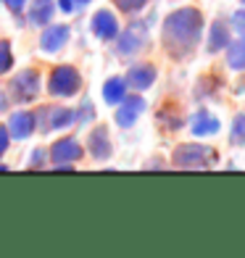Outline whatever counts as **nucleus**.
<instances>
[{"label": "nucleus", "instance_id": "obj_1", "mask_svg": "<svg viewBox=\"0 0 245 258\" xmlns=\"http://www.w3.org/2000/svg\"><path fill=\"white\" fill-rule=\"evenodd\" d=\"M203 29V16L195 8H182L163 21V45L171 55H188Z\"/></svg>", "mask_w": 245, "mask_h": 258}, {"label": "nucleus", "instance_id": "obj_2", "mask_svg": "<svg viewBox=\"0 0 245 258\" xmlns=\"http://www.w3.org/2000/svg\"><path fill=\"white\" fill-rule=\"evenodd\" d=\"M216 163V150L206 145H179L174 150V166L177 169H208Z\"/></svg>", "mask_w": 245, "mask_h": 258}, {"label": "nucleus", "instance_id": "obj_3", "mask_svg": "<svg viewBox=\"0 0 245 258\" xmlns=\"http://www.w3.org/2000/svg\"><path fill=\"white\" fill-rule=\"evenodd\" d=\"M190 126H193V135H201V137L203 135H216L219 132V119L208 111H201V113L193 116Z\"/></svg>", "mask_w": 245, "mask_h": 258}, {"label": "nucleus", "instance_id": "obj_4", "mask_svg": "<svg viewBox=\"0 0 245 258\" xmlns=\"http://www.w3.org/2000/svg\"><path fill=\"white\" fill-rule=\"evenodd\" d=\"M79 87V77L72 72V69H58L53 77V92H61V95H69Z\"/></svg>", "mask_w": 245, "mask_h": 258}, {"label": "nucleus", "instance_id": "obj_5", "mask_svg": "<svg viewBox=\"0 0 245 258\" xmlns=\"http://www.w3.org/2000/svg\"><path fill=\"white\" fill-rule=\"evenodd\" d=\"M153 79H156V69L153 66H135L132 72H130V85L135 90H145L153 85Z\"/></svg>", "mask_w": 245, "mask_h": 258}, {"label": "nucleus", "instance_id": "obj_6", "mask_svg": "<svg viewBox=\"0 0 245 258\" xmlns=\"http://www.w3.org/2000/svg\"><path fill=\"white\" fill-rule=\"evenodd\" d=\"M143 108H145V103L140 100V98H130V100L121 105V111L116 113V121H119L121 126H130L137 116H140V111H143Z\"/></svg>", "mask_w": 245, "mask_h": 258}, {"label": "nucleus", "instance_id": "obj_7", "mask_svg": "<svg viewBox=\"0 0 245 258\" xmlns=\"http://www.w3.org/2000/svg\"><path fill=\"white\" fill-rule=\"evenodd\" d=\"M227 63H229V69H235V72L245 69V37H237L235 42L229 45V50H227Z\"/></svg>", "mask_w": 245, "mask_h": 258}, {"label": "nucleus", "instance_id": "obj_8", "mask_svg": "<svg viewBox=\"0 0 245 258\" xmlns=\"http://www.w3.org/2000/svg\"><path fill=\"white\" fill-rule=\"evenodd\" d=\"M227 40H229V34H227L224 21H216V24L211 27V34H208V50L216 53L221 48H227Z\"/></svg>", "mask_w": 245, "mask_h": 258}, {"label": "nucleus", "instance_id": "obj_9", "mask_svg": "<svg viewBox=\"0 0 245 258\" xmlns=\"http://www.w3.org/2000/svg\"><path fill=\"white\" fill-rule=\"evenodd\" d=\"M92 24H95V32L100 34V37H113L116 34V19L108 14V11H100V14L95 16V21H92Z\"/></svg>", "mask_w": 245, "mask_h": 258}, {"label": "nucleus", "instance_id": "obj_10", "mask_svg": "<svg viewBox=\"0 0 245 258\" xmlns=\"http://www.w3.org/2000/svg\"><path fill=\"white\" fill-rule=\"evenodd\" d=\"M90 148H92V153H95L98 158H106L108 156V140H106V135H103V129H98L95 135H92V140H90Z\"/></svg>", "mask_w": 245, "mask_h": 258}, {"label": "nucleus", "instance_id": "obj_11", "mask_svg": "<svg viewBox=\"0 0 245 258\" xmlns=\"http://www.w3.org/2000/svg\"><path fill=\"white\" fill-rule=\"evenodd\" d=\"M229 143L232 145H245V116H235L232 132H229Z\"/></svg>", "mask_w": 245, "mask_h": 258}, {"label": "nucleus", "instance_id": "obj_12", "mask_svg": "<svg viewBox=\"0 0 245 258\" xmlns=\"http://www.w3.org/2000/svg\"><path fill=\"white\" fill-rule=\"evenodd\" d=\"M124 98V79H111L106 85V100L108 103H119Z\"/></svg>", "mask_w": 245, "mask_h": 258}, {"label": "nucleus", "instance_id": "obj_13", "mask_svg": "<svg viewBox=\"0 0 245 258\" xmlns=\"http://www.w3.org/2000/svg\"><path fill=\"white\" fill-rule=\"evenodd\" d=\"M64 40H66V29H64V27H58V29H53V32L45 34V40H42V42L48 45L50 50H55V48H58V45H61Z\"/></svg>", "mask_w": 245, "mask_h": 258}, {"label": "nucleus", "instance_id": "obj_14", "mask_svg": "<svg viewBox=\"0 0 245 258\" xmlns=\"http://www.w3.org/2000/svg\"><path fill=\"white\" fill-rule=\"evenodd\" d=\"M140 40H143V32H140V29H132V32L127 34L124 40H121V50H124V53H132V50H137Z\"/></svg>", "mask_w": 245, "mask_h": 258}, {"label": "nucleus", "instance_id": "obj_15", "mask_svg": "<svg viewBox=\"0 0 245 258\" xmlns=\"http://www.w3.org/2000/svg\"><path fill=\"white\" fill-rule=\"evenodd\" d=\"M232 24H235V29H237L240 37H245V11H237V14L232 16Z\"/></svg>", "mask_w": 245, "mask_h": 258}, {"label": "nucleus", "instance_id": "obj_16", "mask_svg": "<svg viewBox=\"0 0 245 258\" xmlns=\"http://www.w3.org/2000/svg\"><path fill=\"white\" fill-rule=\"evenodd\" d=\"M143 3L145 0H116V6H119L121 11H137Z\"/></svg>", "mask_w": 245, "mask_h": 258}, {"label": "nucleus", "instance_id": "obj_17", "mask_svg": "<svg viewBox=\"0 0 245 258\" xmlns=\"http://www.w3.org/2000/svg\"><path fill=\"white\" fill-rule=\"evenodd\" d=\"M3 66H8V53H6L3 45H0V72H3Z\"/></svg>", "mask_w": 245, "mask_h": 258}, {"label": "nucleus", "instance_id": "obj_18", "mask_svg": "<svg viewBox=\"0 0 245 258\" xmlns=\"http://www.w3.org/2000/svg\"><path fill=\"white\" fill-rule=\"evenodd\" d=\"M242 3H245V0H242Z\"/></svg>", "mask_w": 245, "mask_h": 258}]
</instances>
